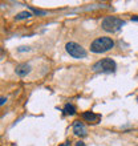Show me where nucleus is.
Instances as JSON below:
<instances>
[{"mask_svg": "<svg viewBox=\"0 0 138 146\" xmlns=\"http://www.w3.org/2000/svg\"><path fill=\"white\" fill-rule=\"evenodd\" d=\"M113 46H114V41L110 37L102 36V37L96 38L90 44V52H93V53H104V52L110 50Z\"/></svg>", "mask_w": 138, "mask_h": 146, "instance_id": "f257e3e1", "label": "nucleus"}, {"mask_svg": "<svg viewBox=\"0 0 138 146\" xmlns=\"http://www.w3.org/2000/svg\"><path fill=\"white\" fill-rule=\"evenodd\" d=\"M125 25V21L119 17H115V16H107L102 20L101 23V27L105 32H109V33H114V32H118L121 28Z\"/></svg>", "mask_w": 138, "mask_h": 146, "instance_id": "f03ea898", "label": "nucleus"}, {"mask_svg": "<svg viewBox=\"0 0 138 146\" xmlns=\"http://www.w3.org/2000/svg\"><path fill=\"white\" fill-rule=\"evenodd\" d=\"M117 68L114 60L111 58H102L100 61H97L94 65H93L92 69L94 72H101V73H113Z\"/></svg>", "mask_w": 138, "mask_h": 146, "instance_id": "7ed1b4c3", "label": "nucleus"}, {"mask_svg": "<svg viewBox=\"0 0 138 146\" xmlns=\"http://www.w3.org/2000/svg\"><path fill=\"white\" fill-rule=\"evenodd\" d=\"M65 49H66V52L74 58H84V57H86V54H88L86 53V50H85L80 44L73 42V41H70V42L66 44Z\"/></svg>", "mask_w": 138, "mask_h": 146, "instance_id": "20e7f679", "label": "nucleus"}, {"mask_svg": "<svg viewBox=\"0 0 138 146\" xmlns=\"http://www.w3.org/2000/svg\"><path fill=\"white\" fill-rule=\"evenodd\" d=\"M73 131L78 137H86V134H88L86 127L84 126V123L81 122V121H74V123H73Z\"/></svg>", "mask_w": 138, "mask_h": 146, "instance_id": "39448f33", "label": "nucleus"}, {"mask_svg": "<svg viewBox=\"0 0 138 146\" xmlns=\"http://www.w3.org/2000/svg\"><path fill=\"white\" fill-rule=\"evenodd\" d=\"M82 118L89 123H98V121H101V115L96 114L93 111H84L82 113Z\"/></svg>", "mask_w": 138, "mask_h": 146, "instance_id": "423d86ee", "label": "nucleus"}, {"mask_svg": "<svg viewBox=\"0 0 138 146\" xmlns=\"http://www.w3.org/2000/svg\"><path fill=\"white\" fill-rule=\"evenodd\" d=\"M16 74L20 77H24L27 76L28 73L31 72V65L29 64H27V62H24V64H20V65L16 66Z\"/></svg>", "mask_w": 138, "mask_h": 146, "instance_id": "0eeeda50", "label": "nucleus"}, {"mask_svg": "<svg viewBox=\"0 0 138 146\" xmlns=\"http://www.w3.org/2000/svg\"><path fill=\"white\" fill-rule=\"evenodd\" d=\"M62 111H64V114H66V115H73L76 113V108H74L72 104H66L65 106H64V109H62Z\"/></svg>", "mask_w": 138, "mask_h": 146, "instance_id": "6e6552de", "label": "nucleus"}, {"mask_svg": "<svg viewBox=\"0 0 138 146\" xmlns=\"http://www.w3.org/2000/svg\"><path fill=\"white\" fill-rule=\"evenodd\" d=\"M32 16L31 12H28V11H24V12H20V13H17L16 15V20H23V19H29Z\"/></svg>", "mask_w": 138, "mask_h": 146, "instance_id": "1a4fd4ad", "label": "nucleus"}, {"mask_svg": "<svg viewBox=\"0 0 138 146\" xmlns=\"http://www.w3.org/2000/svg\"><path fill=\"white\" fill-rule=\"evenodd\" d=\"M29 9L33 13H36V15H45V11H40V9H36V8H32V7H29Z\"/></svg>", "mask_w": 138, "mask_h": 146, "instance_id": "9d476101", "label": "nucleus"}, {"mask_svg": "<svg viewBox=\"0 0 138 146\" xmlns=\"http://www.w3.org/2000/svg\"><path fill=\"white\" fill-rule=\"evenodd\" d=\"M24 50H29V48L28 46H20L19 48V52H24Z\"/></svg>", "mask_w": 138, "mask_h": 146, "instance_id": "9b49d317", "label": "nucleus"}, {"mask_svg": "<svg viewBox=\"0 0 138 146\" xmlns=\"http://www.w3.org/2000/svg\"><path fill=\"white\" fill-rule=\"evenodd\" d=\"M74 146H85V143L82 142V141H78V142H76V145Z\"/></svg>", "mask_w": 138, "mask_h": 146, "instance_id": "f8f14e48", "label": "nucleus"}, {"mask_svg": "<svg viewBox=\"0 0 138 146\" xmlns=\"http://www.w3.org/2000/svg\"><path fill=\"white\" fill-rule=\"evenodd\" d=\"M5 101H7V98H5V97H1V100H0V104L4 105V104H5Z\"/></svg>", "mask_w": 138, "mask_h": 146, "instance_id": "ddd939ff", "label": "nucleus"}, {"mask_svg": "<svg viewBox=\"0 0 138 146\" xmlns=\"http://www.w3.org/2000/svg\"><path fill=\"white\" fill-rule=\"evenodd\" d=\"M131 20H133V21H138V16H134V17H131Z\"/></svg>", "mask_w": 138, "mask_h": 146, "instance_id": "4468645a", "label": "nucleus"}]
</instances>
